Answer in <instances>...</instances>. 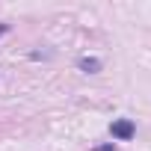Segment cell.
Here are the masks:
<instances>
[{"label":"cell","mask_w":151,"mask_h":151,"mask_svg":"<svg viewBox=\"0 0 151 151\" xmlns=\"http://www.w3.org/2000/svg\"><path fill=\"white\" fill-rule=\"evenodd\" d=\"M110 133H113L116 139H122V142H127V139H133V133H136V127H133V122H130V119H116V122L110 124Z\"/></svg>","instance_id":"cell-1"},{"label":"cell","mask_w":151,"mask_h":151,"mask_svg":"<svg viewBox=\"0 0 151 151\" xmlns=\"http://www.w3.org/2000/svg\"><path fill=\"white\" fill-rule=\"evenodd\" d=\"M77 65H80V71H86V74L101 71V59H95V56H80V59H77Z\"/></svg>","instance_id":"cell-2"},{"label":"cell","mask_w":151,"mask_h":151,"mask_svg":"<svg viewBox=\"0 0 151 151\" xmlns=\"http://www.w3.org/2000/svg\"><path fill=\"white\" fill-rule=\"evenodd\" d=\"M95 151H116V145H113V142H110V145H98Z\"/></svg>","instance_id":"cell-3"},{"label":"cell","mask_w":151,"mask_h":151,"mask_svg":"<svg viewBox=\"0 0 151 151\" xmlns=\"http://www.w3.org/2000/svg\"><path fill=\"white\" fill-rule=\"evenodd\" d=\"M3 33H9V24H0V36H3Z\"/></svg>","instance_id":"cell-4"}]
</instances>
